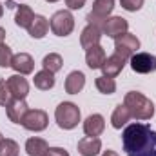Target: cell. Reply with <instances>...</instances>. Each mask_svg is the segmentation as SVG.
<instances>
[{
    "label": "cell",
    "instance_id": "obj_1",
    "mask_svg": "<svg viewBox=\"0 0 156 156\" xmlns=\"http://www.w3.org/2000/svg\"><path fill=\"white\" fill-rule=\"evenodd\" d=\"M122 144L127 156H156V131L147 123H129L122 133Z\"/></svg>",
    "mask_w": 156,
    "mask_h": 156
},
{
    "label": "cell",
    "instance_id": "obj_2",
    "mask_svg": "<svg viewBox=\"0 0 156 156\" xmlns=\"http://www.w3.org/2000/svg\"><path fill=\"white\" fill-rule=\"evenodd\" d=\"M123 105L129 109L134 120H151L154 116V104L138 91H129L123 96Z\"/></svg>",
    "mask_w": 156,
    "mask_h": 156
},
{
    "label": "cell",
    "instance_id": "obj_3",
    "mask_svg": "<svg viewBox=\"0 0 156 156\" xmlns=\"http://www.w3.org/2000/svg\"><path fill=\"white\" fill-rule=\"evenodd\" d=\"M80 109H78L76 104L73 102H62L56 109H55V120L58 123L60 129H66V131H71L75 129L80 122Z\"/></svg>",
    "mask_w": 156,
    "mask_h": 156
},
{
    "label": "cell",
    "instance_id": "obj_4",
    "mask_svg": "<svg viewBox=\"0 0 156 156\" xmlns=\"http://www.w3.org/2000/svg\"><path fill=\"white\" fill-rule=\"evenodd\" d=\"M49 27L56 37H69L75 29V16L69 9H60L51 16Z\"/></svg>",
    "mask_w": 156,
    "mask_h": 156
},
{
    "label": "cell",
    "instance_id": "obj_5",
    "mask_svg": "<svg viewBox=\"0 0 156 156\" xmlns=\"http://www.w3.org/2000/svg\"><path fill=\"white\" fill-rule=\"evenodd\" d=\"M138 49H140V40L129 31L115 38V53L122 55L125 60H129L134 53H138Z\"/></svg>",
    "mask_w": 156,
    "mask_h": 156
},
{
    "label": "cell",
    "instance_id": "obj_6",
    "mask_svg": "<svg viewBox=\"0 0 156 156\" xmlns=\"http://www.w3.org/2000/svg\"><path fill=\"white\" fill-rule=\"evenodd\" d=\"M129 64H131V69L134 73H140V75H149V73L156 71V56L151 53L138 51L129 58Z\"/></svg>",
    "mask_w": 156,
    "mask_h": 156
},
{
    "label": "cell",
    "instance_id": "obj_7",
    "mask_svg": "<svg viewBox=\"0 0 156 156\" xmlns=\"http://www.w3.org/2000/svg\"><path fill=\"white\" fill-rule=\"evenodd\" d=\"M47 123H49V116L42 109H29L26 113L24 120H22V125L27 131H35V133H40V131L47 129Z\"/></svg>",
    "mask_w": 156,
    "mask_h": 156
},
{
    "label": "cell",
    "instance_id": "obj_8",
    "mask_svg": "<svg viewBox=\"0 0 156 156\" xmlns=\"http://www.w3.org/2000/svg\"><path fill=\"white\" fill-rule=\"evenodd\" d=\"M127 29H129V24H127L125 18H122V16H109L105 20L104 27H102V33L111 37V38H116L120 35L127 33Z\"/></svg>",
    "mask_w": 156,
    "mask_h": 156
},
{
    "label": "cell",
    "instance_id": "obj_9",
    "mask_svg": "<svg viewBox=\"0 0 156 156\" xmlns=\"http://www.w3.org/2000/svg\"><path fill=\"white\" fill-rule=\"evenodd\" d=\"M7 87H9L13 98H16V100H26V96L29 94V83H27V80L22 75H18V73L7 78Z\"/></svg>",
    "mask_w": 156,
    "mask_h": 156
},
{
    "label": "cell",
    "instance_id": "obj_10",
    "mask_svg": "<svg viewBox=\"0 0 156 156\" xmlns=\"http://www.w3.org/2000/svg\"><path fill=\"white\" fill-rule=\"evenodd\" d=\"M129 60H125L122 55H111V56H107L105 58V62H104V66H102V71H104V76H111L115 78L118 76L122 71H123V67H125V64H127Z\"/></svg>",
    "mask_w": 156,
    "mask_h": 156
},
{
    "label": "cell",
    "instance_id": "obj_11",
    "mask_svg": "<svg viewBox=\"0 0 156 156\" xmlns=\"http://www.w3.org/2000/svg\"><path fill=\"white\" fill-rule=\"evenodd\" d=\"M11 67H13L18 75H22V76H24V75H31L33 69H35V60H33V56L27 55V53H18V55L13 56Z\"/></svg>",
    "mask_w": 156,
    "mask_h": 156
},
{
    "label": "cell",
    "instance_id": "obj_12",
    "mask_svg": "<svg viewBox=\"0 0 156 156\" xmlns=\"http://www.w3.org/2000/svg\"><path fill=\"white\" fill-rule=\"evenodd\" d=\"M100 40H102V29H98V27L87 24V26L83 27L82 35H80V45L87 51V49H91V47H94V45H100Z\"/></svg>",
    "mask_w": 156,
    "mask_h": 156
},
{
    "label": "cell",
    "instance_id": "obj_13",
    "mask_svg": "<svg viewBox=\"0 0 156 156\" xmlns=\"http://www.w3.org/2000/svg\"><path fill=\"white\" fill-rule=\"evenodd\" d=\"M27 111H29V107H27L26 100H16V98H13L11 104L5 105L7 118H9L13 123H22V120H24V116H26Z\"/></svg>",
    "mask_w": 156,
    "mask_h": 156
},
{
    "label": "cell",
    "instance_id": "obj_14",
    "mask_svg": "<svg viewBox=\"0 0 156 156\" xmlns=\"http://www.w3.org/2000/svg\"><path fill=\"white\" fill-rule=\"evenodd\" d=\"M102 151V140L98 136H85L78 142V153L82 156H96Z\"/></svg>",
    "mask_w": 156,
    "mask_h": 156
},
{
    "label": "cell",
    "instance_id": "obj_15",
    "mask_svg": "<svg viewBox=\"0 0 156 156\" xmlns=\"http://www.w3.org/2000/svg\"><path fill=\"white\" fill-rule=\"evenodd\" d=\"M105 129V120L102 115H91L83 122V133L85 136H100Z\"/></svg>",
    "mask_w": 156,
    "mask_h": 156
},
{
    "label": "cell",
    "instance_id": "obj_16",
    "mask_svg": "<svg viewBox=\"0 0 156 156\" xmlns=\"http://www.w3.org/2000/svg\"><path fill=\"white\" fill-rule=\"evenodd\" d=\"M105 58L107 56H105V51H104L102 45H94V47H91V49L85 51V64L91 69H102Z\"/></svg>",
    "mask_w": 156,
    "mask_h": 156
},
{
    "label": "cell",
    "instance_id": "obj_17",
    "mask_svg": "<svg viewBox=\"0 0 156 156\" xmlns=\"http://www.w3.org/2000/svg\"><path fill=\"white\" fill-rule=\"evenodd\" d=\"M64 87H66V93H69V94H78V93L85 87V75H83L82 71H73V73H69L67 78H66Z\"/></svg>",
    "mask_w": 156,
    "mask_h": 156
},
{
    "label": "cell",
    "instance_id": "obj_18",
    "mask_svg": "<svg viewBox=\"0 0 156 156\" xmlns=\"http://www.w3.org/2000/svg\"><path fill=\"white\" fill-rule=\"evenodd\" d=\"M47 31H49V20L45 16H42V15H35L31 26L27 27L29 37H33V38H44L47 35Z\"/></svg>",
    "mask_w": 156,
    "mask_h": 156
},
{
    "label": "cell",
    "instance_id": "obj_19",
    "mask_svg": "<svg viewBox=\"0 0 156 156\" xmlns=\"http://www.w3.org/2000/svg\"><path fill=\"white\" fill-rule=\"evenodd\" d=\"M33 18H35V13H33V9H31L29 5H26V4H18V5H16L15 24H16L18 27H24V29H27V27L31 26Z\"/></svg>",
    "mask_w": 156,
    "mask_h": 156
},
{
    "label": "cell",
    "instance_id": "obj_20",
    "mask_svg": "<svg viewBox=\"0 0 156 156\" xmlns=\"http://www.w3.org/2000/svg\"><path fill=\"white\" fill-rule=\"evenodd\" d=\"M49 145L44 138H38V136H33L26 142V153L27 156H44L47 153Z\"/></svg>",
    "mask_w": 156,
    "mask_h": 156
},
{
    "label": "cell",
    "instance_id": "obj_21",
    "mask_svg": "<svg viewBox=\"0 0 156 156\" xmlns=\"http://www.w3.org/2000/svg\"><path fill=\"white\" fill-rule=\"evenodd\" d=\"M33 83H35V87L40 89V91H49V89L55 87V73H51L47 69H42V71H38L35 75Z\"/></svg>",
    "mask_w": 156,
    "mask_h": 156
},
{
    "label": "cell",
    "instance_id": "obj_22",
    "mask_svg": "<svg viewBox=\"0 0 156 156\" xmlns=\"http://www.w3.org/2000/svg\"><path fill=\"white\" fill-rule=\"evenodd\" d=\"M129 120H131V113H129V109H127L123 104L116 105L115 111H113V115H111V125H113L115 129H122V127L127 125Z\"/></svg>",
    "mask_w": 156,
    "mask_h": 156
},
{
    "label": "cell",
    "instance_id": "obj_23",
    "mask_svg": "<svg viewBox=\"0 0 156 156\" xmlns=\"http://www.w3.org/2000/svg\"><path fill=\"white\" fill-rule=\"evenodd\" d=\"M115 9V0H94L93 2V15L98 18H109V15Z\"/></svg>",
    "mask_w": 156,
    "mask_h": 156
},
{
    "label": "cell",
    "instance_id": "obj_24",
    "mask_svg": "<svg viewBox=\"0 0 156 156\" xmlns=\"http://www.w3.org/2000/svg\"><path fill=\"white\" fill-rule=\"evenodd\" d=\"M42 66H44V69H47L51 73H58L62 69V66H64V60H62V56L58 53H49V55L44 56Z\"/></svg>",
    "mask_w": 156,
    "mask_h": 156
},
{
    "label": "cell",
    "instance_id": "obj_25",
    "mask_svg": "<svg viewBox=\"0 0 156 156\" xmlns=\"http://www.w3.org/2000/svg\"><path fill=\"white\" fill-rule=\"evenodd\" d=\"M94 85H96V89L102 93V94H113L115 91H116V82H115V78L111 76H98L94 80Z\"/></svg>",
    "mask_w": 156,
    "mask_h": 156
},
{
    "label": "cell",
    "instance_id": "obj_26",
    "mask_svg": "<svg viewBox=\"0 0 156 156\" xmlns=\"http://www.w3.org/2000/svg\"><path fill=\"white\" fill-rule=\"evenodd\" d=\"M18 144L11 138H4L0 144V156H18Z\"/></svg>",
    "mask_w": 156,
    "mask_h": 156
},
{
    "label": "cell",
    "instance_id": "obj_27",
    "mask_svg": "<svg viewBox=\"0 0 156 156\" xmlns=\"http://www.w3.org/2000/svg\"><path fill=\"white\" fill-rule=\"evenodd\" d=\"M13 51L9 45L2 44L0 45V67H11V60H13Z\"/></svg>",
    "mask_w": 156,
    "mask_h": 156
},
{
    "label": "cell",
    "instance_id": "obj_28",
    "mask_svg": "<svg viewBox=\"0 0 156 156\" xmlns=\"http://www.w3.org/2000/svg\"><path fill=\"white\" fill-rule=\"evenodd\" d=\"M11 100H13V94L7 87V80H0V105L5 107L7 104H11Z\"/></svg>",
    "mask_w": 156,
    "mask_h": 156
},
{
    "label": "cell",
    "instance_id": "obj_29",
    "mask_svg": "<svg viewBox=\"0 0 156 156\" xmlns=\"http://www.w3.org/2000/svg\"><path fill=\"white\" fill-rule=\"evenodd\" d=\"M122 7L129 13H134V11H140L144 7V0H120Z\"/></svg>",
    "mask_w": 156,
    "mask_h": 156
},
{
    "label": "cell",
    "instance_id": "obj_30",
    "mask_svg": "<svg viewBox=\"0 0 156 156\" xmlns=\"http://www.w3.org/2000/svg\"><path fill=\"white\" fill-rule=\"evenodd\" d=\"M85 2L87 0H66V5L69 11H75V9H82L85 5Z\"/></svg>",
    "mask_w": 156,
    "mask_h": 156
},
{
    "label": "cell",
    "instance_id": "obj_31",
    "mask_svg": "<svg viewBox=\"0 0 156 156\" xmlns=\"http://www.w3.org/2000/svg\"><path fill=\"white\" fill-rule=\"evenodd\" d=\"M47 154L49 156H69V153L66 149H62V147H49Z\"/></svg>",
    "mask_w": 156,
    "mask_h": 156
},
{
    "label": "cell",
    "instance_id": "obj_32",
    "mask_svg": "<svg viewBox=\"0 0 156 156\" xmlns=\"http://www.w3.org/2000/svg\"><path fill=\"white\" fill-rule=\"evenodd\" d=\"M102 156H118V153H116V151L107 149V151H104V153H102Z\"/></svg>",
    "mask_w": 156,
    "mask_h": 156
},
{
    "label": "cell",
    "instance_id": "obj_33",
    "mask_svg": "<svg viewBox=\"0 0 156 156\" xmlns=\"http://www.w3.org/2000/svg\"><path fill=\"white\" fill-rule=\"evenodd\" d=\"M4 40H5V29H4V27H0V45L4 44Z\"/></svg>",
    "mask_w": 156,
    "mask_h": 156
},
{
    "label": "cell",
    "instance_id": "obj_34",
    "mask_svg": "<svg viewBox=\"0 0 156 156\" xmlns=\"http://www.w3.org/2000/svg\"><path fill=\"white\" fill-rule=\"evenodd\" d=\"M2 15H4V5L0 4V18H2Z\"/></svg>",
    "mask_w": 156,
    "mask_h": 156
},
{
    "label": "cell",
    "instance_id": "obj_35",
    "mask_svg": "<svg viewBox=\"0 0 156 156\" xmlns=\"http://www.w3.org/2000/svg\"><path fill=\"white\" fill-rule=\"evenodd\" d=\"M45 2H49V4H55V2H58V0H45Z\"/></svg>",
    "mask_w": 156,
    "mask_h": 156
},
{
    "label": "cell",
    "instance_id": "obj_36",
    "mask_svg": "<svg viewBox=\"0 0 156 156\" xmlns=\"http://www.w3.org/2000/svg\"><path fill=\"white\" fill-rule=\"evenodd\" d=\"M2 140H4V138H2V133H0V144H2Z\"/></svg>",
    "mask_w": 156,
    "mask_h": 156
},
{
    "label": "cell",
    "instance_id": "obj_37",
    "mask_svg": "<svg viewBox=\"0 0 156 156\" xmlns=\"http://www.w3.org/2000/svg\"><path fill=\"white\" fill-rule=\"evenodd\" d=\"M44 156H49V154H47V153H45V154H44Z\"/></svg>",
    "mask_w": 156,
    "mask_h": 156
}]
</instances>
